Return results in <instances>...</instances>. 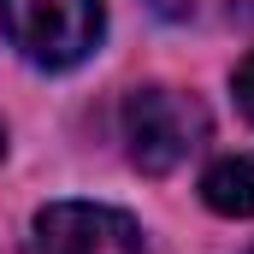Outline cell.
Here are the masks:
<instances>
[{"instance_id":"6da1fadb","label":"cell","mask_w":254,"mask_h":254,"mask_svg":"<svg viewBox=\"0 0 254 254\" xmlns=\"http://www.w3.org/2000/svg\"><path fill=\"white\" fill-rule=\"evenodd\" d=\"M6 42L42 71H71L101 48V0H0Z\"/></svg>"},{"instance_id":"7a4b0ae2","label":"cell","mask_w":254,"mask_h":254,"mask_svg":"<svg viewBox=\"0 0 254 254\" xmlns=\"http://www.w3.org/2000/svg\"><path fill=\"white\" fill-rule=\"evenodd\" d=\"M201 130H207V113L178 89L154 83V89H136L125 101V148L148 178H166L172 166H184L201 142Z\"/></svg>"},{"instance_id":"3957f363","label":"cell","mask_w":254,"mask_h":254,"mask_svg":"<svg viewBox=\"0 0 254 254\" xmlns=\"http://www.w3.org/2000/svg\"><path fill=\"white\" fill-rule=\"evenodd\" d=\"M30 254H148V243H142V225L119 207L54 201L30 225Z\"/></svg>"},{"instance_id":"277c9868","label":"cell","mask_w":254,"mask_h":254,"mask_svg":"<svg viewBox=\"0 0 254 254\" xmlns=\"http://www.w3.org/2000/svg\"><path fill=\"white\" fill-rule=\"evenodd\" d=\"M201 201L225 219H254V160L249 154H231L219 166H207L201 178Z\"/></svg>"},{"instance_id":"5b68a950","label":"cell","mask_w":254,"mask_h":254,"mask_svg":"<svg viewBox=\"0 0 254 254\" xmlns=\"http://www.w3.org/2000/svg\"><path fill=\"white\" fill-rule=\"evenodd\" d=\"M237 101H243V113L254 119V54L237 65Z\"/></svg>"},{"instance_id":"8992f818","label":"cell","mask_w":254,"mask_h":254,"mask_svg":"<svg viewBox=\"0 0 254 254\" xmlns=\"http://www.w3.org/2000/svg\"><path fill=\"white\" fill-rule=\"evenodd\" d=\"M154 6H160L166 18H184V12H190V0H154Z\"/></svg>"},{"instance_id":"52a82bcc","label":"cell","mask_w":254,"mask_h":254,"mask_svg":"<svg viewBox=\"0 0 254 254\" xmlns=\"http://www.w3.org/2000/svg\"><path fill=\"white\" fill-rule=\"evenodd\" d=\"M0 154H6V130H0Z\"/></svg>"}]
</instances>
